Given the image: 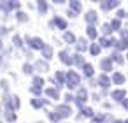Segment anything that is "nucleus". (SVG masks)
I'll return each instance as SVG.
<instances>
[{
    "instance_id": "1",
    "label": "nucleus",
    "mask_w": 128,
    "mask_h": 123,
    "mask_svg": "<svg viewBox=\"0 0 128 123\" xmlns=\"http://www.w3.org/2000/svg\"><path fill=\"white\" fill-rule=\"evenodd\" d=\"M67 84H68L70 88H76V86L79 84V76H77L76 72H68V74H67Z\"/></svg>"
},
{
    "instance_id": "2",
    "label": "nucleus",
    "mask_w": 128,
    "mask_h": 123,
    "mask_svg": "<svg viewBox=\"0 0 128 123\" xmlns=\"http://www.w3.org/2000/svg\"><path fill=\"white\" fill-rule=\"evenodd\" d=\"M26 41H28L30 48H34V49H42V48H44V42H42L39 37H28Z\"/></svg>"
},
{
    "instance_id": "3",
    "label": "nucleus",
    "mask_w": 128,
    "mask_h": 123,
    "mask_svg": "<svg viewBox=\"0 0 128 123\" xmlns=\"http://www.w3.org/2000/svg\"><path fill=\"white\" fill-rule=\"evenodd\" d=\"M70 107L68 105H58L56 107V114H58V118H67V116H70Z\"/></svg>"
},
{
    "instance_id": "4",
    "label": "nucleus",
    "mask_w": 128,
    "mask_h": 123,
    "mask_svg": "<svg viewBox=\"0 0 128 123\" xmlns=\"http://www.w3.org/2000/svg\"><path fill=\"white\" fill-rule=\"evenodd\" d=\"M20 4L18 2H0V9L2 11H12V9H18Z\"/></svg>"
},
{
    "instance_id": "5",
    "label": "nucleus",
    "mask_w": 128,
    "mask_h": 123,
    "mask_svg": "<svg viewBox=\"0 0 128 123\" xmlns=\"http://www.w3.org/2000/svg\"><path fill=\"white\" fill-rule=\"evenodd\" d=\"M49 25H51V27H54V25H56V27H60V28H67V23H65V20H62V18H54V20H53Z\"/></svg>"
},
{
    "instance_id": "6",
    "label": "nucleus",
    "mask_w": 128,
    "mask_h": 123,
    "mask_svg": "<svg viewBox=\"0 0 128 123\" xmlns=\"http://www.w3.org/2000/svg\"><path fill=\"white\" fill-rule=\"evenodd\" d=\"M60 60H62L63 63H67V65H70V63L74 62V60L68 56V53H67V51H62V53H60Z\"/></svg>"
},
{
    "instance_id": "7",
    "label": "nucleus",
    "mask_w": 128,
    "mask_h": 123,
    "mask_svg": "<svg viewBox=\"0 0 128 123\" xmlns=\"http://www.w3.org/2000/svg\"><path fill=\"white\" fill-rule=\"evenodd\" d=\"M42 55H44V58H46V60H49V58H51V55H53L51 46H46V44H44V48H42Z\"/></svg>"
},
{
    "instance_id": "8",
    "label": "nucleus",
    "mask_w": 128,
    "mask_h": 123,
    "mask_svg": "<svg viewBox=\"0 0 128 123\" xmlns=\"http://www.w3.org/2000/svg\"><path fill=\"white\" fill-rule=\"evenodd\" d=\"M119 2H118V0H112V2H104L102 4V9H110V7H116Z\"/></svg>"
},
{
    "instance_id": "9",
    "label": "nucleus",
    "mask_w": 128,
    "mask_h": 123,
    "mask_svg": "<svg viewBox=\"0 0 128 123\" xmlns=\"http://www.w3.org/2000/svg\"><path fill=\"white\" fill-rule=\"evenodd\" d=\"M86 21H88V23H95V21H96V13H93V11L88 13V14H86Z\"/></svg>"
},
{
    "instance_id": "10",
    "label": "nucleus",
    "mask_w": 128,
    "mask_h": 123,
    "mask_svg": "<svg viewBox=\"0 0 128 123\" xmlns=\"http://www.w3.org/2000/svg\"><path fill=\"white\" fill-rule=\"evenodd\" d=\"M84 100H86V90H79V93H77V102L82 104Z\"/></svg>"
},
{
    "instance_id": "11",
    "label": "nucleus",
    "mask_w": 128,
    "mask_h": 123,
    "mask_svg": "<svg viewBox=\"0 0 128 123\" xmlns=\"http://www.w3.org/2000/svg\"><path fill=\"white\" fill-rule=\"evenodd\" d=\"M35 69L44 72V70H48V63H46V62H37V63H35Z\"/></svg>"
},
{
    "instance_id": "12",
    "label": "nucleus",
    "mask_w": 128,
    "mask_h": 123,
    "mask_svg": "<svg viewBox=\"0 0 128 123\" xmlns=\"http://www.w3.org/2000/svg\"><path fill=\"white\" fill-rule=\"evenodd\" d=\"M42 84H44V79H42V77H39V76L34 77V86H35V88H42Z\"/></svg>"
},
{
    "instance_id": "13",
    "label": "nucleus",
    "mask_w": 128,
    "mask_h": 123,
    "mask_svg": "<svg viewBox=\"0 0 128 123\" xmlns=\"http://www.w3.org/2000/svg\"><path fill=\"white\" fill-rule=\"evenodd\" d=\"M46 93H48L51 98H58V90H54V88H48Z\"/></svg>"
},
{
    "instance_id": "14",
    "label": "nucleus",
    "mask_w": 128,
    "mask_h": 123,
    "mask_svg": "<svg viewBox=\"0 0 128 123\" xmlns=\"http://www.w3.org/2000/svg\"><path fill=\"white\" fill-rule=\"evenodd\" d=\"M63 39H65V41H67L68 44H72V42L76 41V37H74V34H70V32H67V34L63 35Z\"/></svg>"
},
{
    "instance_id": "15",
    "label": "nucleus",
    "mask_w": 128,
    "mask_h": 123,
    "mask_svg": "<svg viewBox=\"0 0 128 123\" xmlns=\"http://www.w3.org/2000/svg\"><path fill=\"white\" fill-rule=\"evenodd\" d=\"M112 97H114L116 100H123V97H124V91H123V90H118V91H114V93H112Z\"/></svg>"
},
{
    "instance_id": "16",
    "label": "nucleus",
    "mask_w": 128,
    "mask_h": 123,
    "mask_svg": "<svg viewBox=\"0 0 128 123\" xmlns=\"http://www.w3.org/2000/svg\"><path fill=\"white\" fill-rule=\"evenodd\" d=\"M32 105L37 107V109H40V107L44 105V100H40V98H34V100H32Z\"/></svg>"
},
{
    "instance_id": "17",
    "label": "nucleus",
    "mask_w": 128,
    "mask_h": 123,
    "mask_svg": "<svg viewBox=\"0 0 128 123\" xmlns=\"http://www.w3.org/2000/svg\"><path fill=\"white\" fill-rule=\"evenodd\" d=\"M112 79H114V83L121 84V83L124 81V76H123V74H114V77H112Z\"/></svg>"
},
{
    "instance_id": "18",
    "label": "nucleus",
    "mask_w": 128,
    "mask_h": 123,
    "mask_svg": "<svg viewBox=\"0 0 128 123\" xmlns=\"http://www.w3.org/2000/svg\"><path fill=\"white\" fill-rule=\"evenodd\" d=\"M6 119H7V121H14V119H16V114H14L12 111H7V112H6Z\"/></svg>"
},
{
    "instance_id": "19",
    "label": "nucleus",
    "mask_w": 128,
    "mask_h": 123,
    "mask_svg": "<svg viewBox=\"0 0 128 123\" xmlns=\"http://www.w3.org/2000/svg\"><path fill=\"white\" fill-rule=\"evenodd\" d=\"M88 35H90V39H95L96 37V30L93 27H88Z\"/></svg>"
},
{
    "instance_id": "20",
    "label": "nucleus",
    "mask_w": 128,
    "mask_h": 123,
    "mask_svg": "<svg viewBox=\"0 0 128 123\" xmlns=\"http://www.w3.org/2000/svg\"><path fill=\"white\" fill-rule=\"evenodd\" d=\"M77 49H79V51H84V49H86V41H84V39H81V41L77 42Z\"/></svg>"
},
{
    "instance_id": "21",
    "label": "nucleus",
    "mask_w": 128,
    "mask_h": 123,
    "mask_svg": "<svg viewBox=\"0 0 128 123\" xmlns=\"http://www.w3.org/2000/svg\"><path fill=\"white\" fill-rule=\"evenodd\" d=\"M84 74H86V76H93V67L86 63V65H84Z\"/></svg>"
},
{
    "instance_id": "22",
    "label": "nucleus",
    "mask_w": 128,
    "mask_h": 123,
    "mask_svg": "<svg viewBox=\"0 0 128 123\" xmlns=\"http://www.w3.org/2000/svg\"><path fill=\"white\" fill-rule=\"evenodd\" d=\"M70 7H72L74 11H81V4L76 2V0H72V2H70Z\"/></svg>"
},
{
    "instance_id": "23",
    "label": "nucleus",
    "mask_w": 128,
    "mask_h": 123,
    "mask_svg": "<svg viewBox=\"0 0 128 123\" xmlns=\"http://www.w3.org/2000/svg\"><path fill=\"white\" fill-rule=\"evenodd\" d=\"M14 46H16V48H21V46H23V42H21V37H20V35H14Z\"/></svg>"
},
{
    "instance_id": "24",
    "label": "nucleus",
    "mask_w": 128,
    "mask_h": 123,
    "mask_svg": "<svg viewBox=\"0 0 128 123\" xmlns=\"http://www.w3.org/2000/svg\"><path fill=\"white\" fill-rule=\"evenodd\" d=\"M46 9H48L46 2H44V0H40V2H39V11H40V13H46Z\"/></svg>"
},
{
    "instance_id": "25",
    "label": "nucleus",
    "mask_w": 128,
    "mask_h": 123,
    "mask_svg": "<svg viewBox=\"0 0 128 123\" xmlns=\"http://www.w3.org/2000/svg\"><path fill=\"white\" fill-rule=\"evenodd\" d=\"M112 42H114L112 39H102V41H100V44H102V46H105V48H107V46H110Z\"/></svg>"
},
{
    "instance_id": "26",
    "label": "nucleus",
    "mask_w": 128,
    "mask_h": 123,
    "mask_svg": "<svg viewBox=\"0 0 128 123\" xmlns=\"http://www.w3.org/2000/svg\"><path fill=\"white\" fill-rule=\"evenodd\" d=\"M102 69L110 70V60H104V62H102Z\"/></svg>"
},
{
    "instance_id": "27",
    "label": "nucleus",
    "mask_w": 128,
    "mask_h": 123,
    "mask_svg": "<svg viewBox=\"0 0 128 123\" xmlns=\"http://www.w3.org/2000/svg\"><path fill=\"white\" fill-rule=\"evenodd\" d=\"M32 70H34V69H32V65H28V63H25V65H23V72H25V74H32Z\"/></svg>"
},
{
    "instance_id": "28",
    "label": "nucleus",
    "mask_w": 128,
    "mask_h": 123,
    "mask_svg": "<svg viewBox=\"0 0 128 123\" xmlns=\"http://www.w3.org/2000/svg\"><path fill=\"white\" fill-rule=\"evenodd\" d=\"M100 84H102L104 88H107V86H109V79H107L105 76H102V77H100Z\"/></svg>"
},
{
    "instance_id": "29",
    "label": "nucleus",
    "mask_w": 128,
    "mask_h": 123,
    "mask_svg": "<svg viewBox=\"0 0 128 123\" xmlns=\"http://www.w3.org/2000/svg\"><path fill=\"white\" fill-rule=\"evenodd\" d=\"M119 27H121V23H119L118 20H114V21H112V25H110V28H114V30H118Z\"/></svg>"
},
{
    "instance_id": "30",
    "label": "nucleus",
    "mask_w": 128,
    "mask_h": 123,
    "mask_svg": "<svg viewBox=\"0 0 128 123\" xmlns=\"http://www.w3.org/2000/svg\"><path fill=\"white\" fill-rule=\"evenodd\" d=\"M126 48H128V42L126 41H123V42L118 44V49H126Z\"/></svg>"
},
{
    "instance_id": "31",
    "label": "nucleus",
    "mask_w": 128,
    "mask_h": 123,
    "mask_svg": "<svg viewBox=\"0 0 128 123\" xmlns=\"http://www.w3.org/2000/svg\"><path fill=\"white\" fill-rule=\"evenodd\" d=\"M16 16H18V20H20V21H26V16H25V13H18Z\"/></svg>"
},
{
    "instance_id": "32",
    "label": "nucleus",
    "mask_w": 128,
    "mask_h": 123,
    "mask_svg": "<svg viewBox=\"0 0 128 123\" xmlns=\"http://www.w3.org/2000/svg\"><path fill=\"white\" fill-rule=\"evenodd\" d=\"M98 51H100V48H98L96 44H93V46H91V53H93V55H98Z\"/></svg>"
},
{
    "instance_id": "33",
    "label": "nucleus",
    "mask_w": 128,
    "mask_h": 123,
    "mask_svg": "<svg viewBox=\"0 0 128 123\" xmlns=\"http://www.w3.org/2000/svg\"><path fill=\"white\" fill-rule=\"evenodd\" d=\"M56 79H58V83H63V79H65V76H63L62 72H58V74H56Z\"/></svg>"
},
{
    "instance_id": "34",
    "label": "nucleus",
    "mask_w": 128,
    "mask_h": 123,
    "mask_svg": "<svg viewBox=\"0 0 128 123\" xmlns=\"http://www.w3.org/2000/svg\"><path fill=\"white\" fill-rule=\"evenodd\" d=\"M74 62H76V63H77V65H82V58H81V56H79V55H77V56H76V58H74Z\"/></svg>"
},
{
    "instance_id": "35",
    "label": "nucleus",
    "mask_w": 128,
    "mask_h": 123,
    "mask_svg": "<svg viewBox=\"0 0 128 123\" xmlns=\"http://www.w3.org/2000/svg\"><path fill=\"white\" fill-rule=\"evenodd\" d=\"M82 114H84V116H91L93 111H91V109H82Z\"/></svg>"
},
{
    "instance_id": "36",
    "label": "nucleus",
    "mask_w": 128,
    "mask_h": 123,
    "mask_svg": "<svg viewBox=\"0 0 128 123\" xmlns=\"http://www.w3.org/2000/svg\"><path fill=\"white\" fill-rule=\"evenodd\" d=\"M49 118L53 119V121H58L60 118H58V114H54V112H49Z\"/></svg>"
},
{
    "instance_id": "37",
    "label": "nucleus",
    "mask_w": 128,
    "mask_h": 123,
    "mask_svg": "<svg viewBox=\"0 0 128 123\" xmlns=\"http://www.w3.org/2000/svg\"><path fill=\"white\" fill-rule=\"evenodd\" d=\"M112 58H114V60H116V62H118V63H123V58H121V56H119V55H114V56H112Z\"/></svg>"
},
{
    "instance_id": "38",
    "label": "nucleus",
    "mask_w": 128,
    "mask_h": 123,
    "mask_svg": "<svg viewBox=\"0 0 128 123\" xmlns=\"http://www.w3.org/2000/svg\"><path fill=\"white\" fill-rule=\"evenodd\" d=\"M32 93H35V95H40V88H35V86H32Z\"/></svg>"
},
{
    "instance_id": "39",
    "label": "nucleus",
    "mask_w": 128,
    "mask_h": 123,
    "mask_svg": "<svg viewBox=\"0 0 128 123\" xmlns=\"http://www.w3.org/2000/svg\"><path fill=\"white\" fill-rule=\"evenodd\" d=\"M110 30H112V28H110V25H105V27H104V32H105V34H109Z\"/></svg>"
},
{
    "instance_id": "40",
    "label": "nucleus",
    "mask_w": 128,
    "mask_h": 123,
    "mask_svg": "<svg viewBox=\"0 0 128 123\" xmlns=\"http://www.w3.org/2000/svg\"><path fill=\"white\" fill-rule=\"evenodd\" d=\"M4 34H7V28L6 27H0V35H4Z\"/></svg>"
},
{
    "instance_id": "41",
    "label": "nucleus",
    "mask_w": 128,
    "mask_h": 123,
    "mask_svg": "<svg viewBox=\"0 0 128 123\" xmlns=\"http://www.w3.org/2000/svg\"><path fill=\"white\" fill-rule=\"evenodd\" d=\"M0 84H2V88H4V90H7V81H2Z\"/></svg>"
},
{
    "instance_id": "42",
    "label": "nucleus",
    "mask_w": 128,
    "mask_h": 123,
    "mask_svg": "<svg viewBox=\"0 0 128 123\" xmlns=\"http://www.w3.org/2000/svg\"><path fill=\"white\" fill-rule=\"evenodd\" d=\"M124 107H126V109H128V98H126V100H124Z\"/></svg>"
},
{
    "instance_id": "43",
    "label": "nucleus",
    "mask_w": 128,
    "mask_h": 123,
    "mask_svg": "<svg viewBox=\"0 0 128 123\" xmlns=\"http://www.w3.org/2000/svg\"><path fill=\"white\" fill-rule=\"evenodd\" d=\"M0 49H2V41H0Z\"/></svg>"
}]
</instances>
